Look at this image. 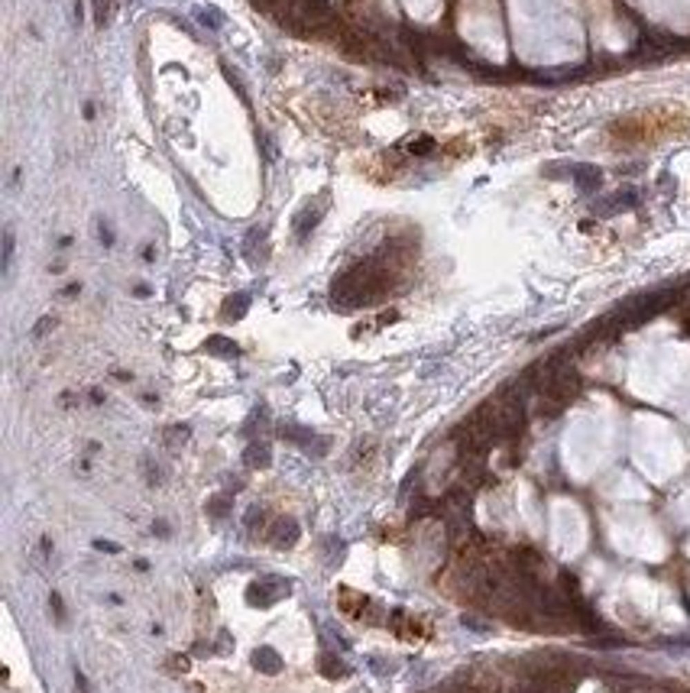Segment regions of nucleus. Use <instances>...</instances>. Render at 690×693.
I'll return each mask as SVG.
<instances>
[{
    "label": "nucleus",
    "mask_w": 690,
    "mask_h": 693,
    "mask_svg": "<svg viewBox=\"0 0 690 693\" xmlns=\"http://www.w3.org/2000/svg\"><path fill=\"white\" fill-rule=\"evenodd\" d=\"M282 596H288V583L286 580H279V576H263V580H253L250 583V590H246V603L250 606H273V603H279Z\"/></svg>",
    "instance_id": "nucleus-1"
},
{
    "label": "nucleus",
    "mask_w": 690,
    "mask_h": 693,
    "mask_svg": "<svg viewBox=\"0 0 690 693\" xmlns=\"http://www.w3.org/2000/svg\"><path fill=\"white\" fill-rule=\"evenodd\" d=\"M324 211H328V194H321L318 201H308L302 211L295 214V240H298V243H305V240H308V234L321 224Z\"/></svg>",
    "instance_id": "nucleus-2"
},
{
    "label": "nucleus",
    "mask_w": 690,
    "mask_h": 693,
    "mask_svg": "<svg viewBox=\"0 0 690 693\" xmlns=\"http://www.w3.org/2000/svg\"><path fill=\"white\" fill-rule=\"evenodd\" d=\"M266 541L273 544V548H279V551L292 548V544L298 541L295 519H276V522H269V528H266Z\"/></svg>",
    "instance_id": "nucleus-3"
},
{
    "label": "nucleus",
    "mask_w": 690,
    "mask_h": 693,
    "mask_svg": "<svg viewBox=\"0 0 690 693\" xmlns=\"http://www.w3.org/2000/svg\"><path fill=\"white\" fill-rule=\"evenodd\" d=\"M253 667L263 674H279L282 671V658L273 648H256L253 651Z\"/></svg>",
    "instance_id": "nucleus-4"
},
{
    "label": "nucleus",
    "mask_w": 690,
    "mask_h": 693,
    "mask_svg": "<svg viewBox=\"0 0 690 693\" xmlns=\"http://www.w3.org/2000/svg\"><path fill=\"white\" fill-rule=\"evenodd\" d=\"M244 463L246 467H253V470H266L269 463H273V457H269V444L253 441V444L246 448V454H244Z\"/></svg>",
    "instance_id": "nucleus-5"
},
{
    "label": "nucleus",
    "mask_w": 690,
    "mask_h": 693,
    "mask_svg": "<svg viewBox=\"0 0 690 693\" xmlns=\"http://www.w3.org/2000/svg\"><path fill=\"white\" fill-rule=\"evenodd\" d=\"M246 308H250V295H246V292H237V295H230V299H227V305H224V318H227V321H230V318H244V314H246Z\"/></svg>",
    "instance_id": "nucleus-6"
},
{
    "label": "nucleus",
    "mask_w": 690,
    "mask_h": 693,
    "mask_svg": "<svg viewBox=\"0 0 690 693\" xmlns=\"http://www.w3.org/2000/svg\"><path fill=\"white\" fill-rule=\"evenodd\" d=\"M204 350L217 353V356H237V353H240V347H237L234 341H227V337H208Z\"/></svg>",
    "instance_id": "nucleus-7"
},
{
    "label": "nucleus",
    "mask_w": 690,
    "mask_h": 693,
    "mask_svg": "<svg viewBox=\"0 0 690 693\" xmlns=\"http://www.w3.org/2000/svg\"><path fill=\"white\" fill-rule=\"evenodd\" d=\"M230 505H234L230 492H224V496H214V499L208 502V515L221 522V519H227V515H230Z\"/></svg>",
    "instance_id": "nucleus-8"
},
{
    "label": "nucleus",
    "mask_w": 690,
    "mask_h": 693,
    "mask_svg": "<svg viewBox=\"0 0 690 693\" xmlns=\"http://www.w3.org/2000/svg\"><path fill=\"white\" fill-rule=\"evenodd\" d=\"M321 674H324V677H347V667H344V661L334 658V654H321Z\"/></svg>",
    "instance_id": "nucleus-9"
},
{
    "label": "nucleus",
    "mask_w": 690,
    "mask_h": 693,
    "mask_svg": "<svg viewBox=\"0 0 690 693\" xmlns=\"http://www.w3.org/2000/svg\"><path fill=\"white\" fill-rule=\"evenodd\" d=\"M114 7H117V0H95V23L97 26H107V23L114 20Z\"/></svg>",
    "instance_id": "nucleus-10"
},
{
    "label": "nucleus",
    "mask_w": 690,
    "mask_h": 693,
    "mask_svg": "<svg viewBox=\"0 0 690 693\" xmlns=\"http://www.w3.org/2000/svg\"><path fill=\"white\" fill-rule=\"evenodd\" d=\"M195 17H198V20H201L208 30H221V26H224V17L214 10V7H198V10H195Z\"/></svg>",
    "instance_id": "nucleus-11"
},
{
    "label": "nucleus",
    "mask_w": 690,
    "mask_h": 693,
    "mask_svg": "<svg viewBox=\"0 0 690 693\" xmlns=\"http://www.w3.org/2000/svg\"><path fill=\"white\" fill-rule=\"evenodd\" d=\"M13 246H17V240H13V230L7 227V230H3V276H10V266H13Z\"/></svg>",
    "instance_id": "nucleus-12"
},
{
    "label": "nucleus",
    "mask_w": 690,
    "mask_h": 693,
    "mask_svg": "<svg viewBox=\"0 0 690 693\" xmlns=\"http://www.w3.org/2000/svg\"><path fill=\"white\" fill-rule=\"evenodd\" d=\"M169 448H179V444H185L188 441V428L185 425H175V428H169Z\"/></svg>",
    "instance_id": "nucleus-13"
},
{
    "label": "nucleus",
    "mask_w": 690,
    "mask_h": 693,
    "mask_svg": "<svg viewBox=\"0 0 690 693\" xmlns=\"http://www.w3.org/2000/svg\"><path fill=\"white\" fill-rule=\"evenodd\" d=\"M52 328H55V318H49V314H46V318H39V324L32 328V337L39 341V337H46V334L52 331Z\"/></svg>",
    "instance_id": "nucleus-14"
},
{
    "label": "nucleus",
    "mask_w": 690,
    "mask_h": 693,
    "mask_svg": "<svg viewBox=\"0 0 690 693\" xmlns=\"http://www.w3.org/2000/svg\"><path fill=\"white\" fill-rule=\"evenodd\" d=\"M49 606H52L55 619H59V622H65V606H62V596H59V593H52V596H49Z\"/></svg>",
    "instance_id": "nucleus-15"
},
{
    "label": "nucleus",
    "mask_w": 690,
    "mask_h": 693,
    "mask_svg": "<svg viewBox=\"0 0 690 693\" xmlns=\"http://www.w3.org/2000/svg\"><path fill=\"white\" fill-rule=\"evenodd\" d=\"M146 476H149V483H152V486H156V483L162 480V470L156 467V463H146Z\"/></svg>",
    "instance_id": "nucleus-16"
},
{
    "label": "nucleus",
    "mask_w": 690,
    "mask_h": 693,
    "mask_svg": "<svg viewBox=\"0 0 690 693\" xmlns=\"http://www.w3.org/2000/svg\"><path fill=\"white\" fill-rule=\"evenodd\" d=\"M97 237H101V243H104V246H110V243H114V234H110V227H107V224H101V227H97Z\"/></svg>",
    "instance_id": "nucleus-17"
},
{
    "label": "nucleus",
    "mask_w": 690,
    "mask_h": 693,
    "mask_svg": "<svg viewBox=\"0 0 690 693\" xmlns=\"http://www.w3.org/2000/svg\"><path fill=\"white\" fill-rule=\"evenodd\" d=\"M95 548H97V551H107V554H117V551H120L114 541H95Z\"/></svg>",
    "instance_id": "nucleus-18"
},
{
    "label": "nucleus",
    "mask_w": 690,
    "mask_h": 693,
    "mask_svg": "<svg viewBox=\"0 0 690 693\" xmlns=\"http://www.w3.org/2000/svg\"><path fill=\"white\" fill-rule=\"evenodd\" d=\"M152 532L159 534V538H169V525H166V522L159 519V522H152Z\"/></svg>",
    "instance_id": "nucleus-19"
},
{
    "label": "nucleus",
    "mask_w": 690,
    "mask_h": 693,
    "mask_svg": "<svg viewBox=\"0 0 690 693\" xmlns=\"http://www.w3.org/2000/svg\"><path fill=\"white\" fill-rule=\"evenodd\" d=\"M130 3H133V0H130Z\"/></svg>",
    "instance_id": "nucleus-20"
}]
</instances>
